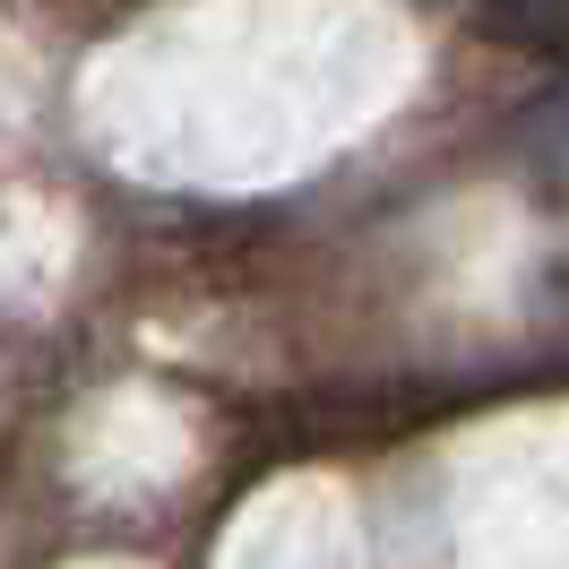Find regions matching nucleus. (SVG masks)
I'll return each mask as SVG.
<instances>
[{"label": "nucleus", "mask_w": 569, "mask_h": 569, "mask_svg": "<svg viewBox=\"0 0 569 569\" xmlns=\"http://www.w3.org/2000/svg\"><path fill=\"white\" fill-rule=\"evenodd\" d=\"M543 130H552V147L569 156V104H552V112H543Z\"/></svg>", "instance_id": "1"}]
</instances>
